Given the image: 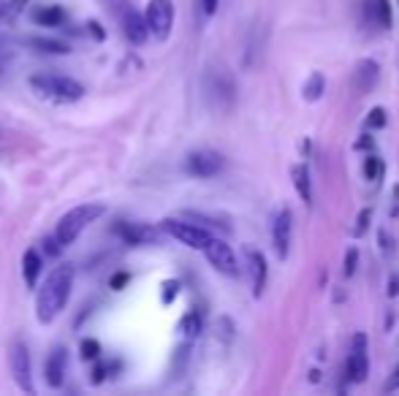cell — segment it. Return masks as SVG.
<instances>
[{
    "label": "cell",
    "mask_w": 399,
    "mask_h": 396,
    "mask_svg": "<svg viewBox=\"0 0 399 396\" xmlns=\"http://www.w3.org/2000/svg\"><path fill=\"white\" fill-rule=\"evenodd\" d=\"M71 288H73V266L71 263H60L47 275L44 285L38 288L35 296V318L38 323H52L60 312L66 310L71 299Z\"/></svg>",
    "instance_id": "cell-1"
},
{
    "label": "cell",
    "mask_w": 399,
    "mask_h": 396,
    "mask_svg": "<svg viewBox=\"0 0 399 396\" xmlns=\"http://www.w3.org/2000/svg\"><path fill=\"white\" fill-rule=\"evenodd\" d=\"M30 87L35 92L60 101V104H73L85 98V85L76 82L73 76H63V73H35L30 76Z\"/></svg>",
    "instance_id": "cell-2"
},
{
    "label": "cell",
    "mask_w": 399,
    "mask_h": 396,
    "mask_svg": "<svg viewBox=\"0 0 399 396\" xmlns=\"http://www.w3.org/2000/svg\"><path fill=\"white\" fill-rule=\"evenodd\" d=\"M104 212H106L104 204H82V207L69 209V212L60 217L57 228H54V236H57V241H60L63 247H69V244H73V241L79 239V234L85 231L87 225L95 223Z\"/></svg>",
    "instance_id": "cell-3"
},
{
    "label": "cell",
    "mask_w": 399,
    "mask_h": 396,
    "mask_svg": "<svg viewBox=\"0 0 399 396\" xmlns=\"http://www.w3.org/2000/svg\"><path fill=\"white\" fill-rule=\"evenodd\" d=\"M160 231L169 234V236L177 239L179 244L191 247V250H204L207 241L212 239V234H209L204 225L191 223V220H185V217H166V220L160 223Z\"/></svg>",
    "instance_id": "cell-4"
},
{
    "label": "cell",
    "mask_w": 399,
    "mask_h": 396,
    "mask_svg": "<svg viewBox=\"0 0 399 396\" xmlns=\"http://www.w3.org/2000/svg\"><path fill=\"white\" fill-rule=\"evenodd\" d=\"M144 22L155 41H166L174 28V3L172 0H150L144 11Z\"/></svg>",
    "instance_id": "cell-5"
},
{
    "label": "cell",
    "mask_w": 399,
    "mask_h": 396,
    "mask_svg": "<svg viewBox=\"0 0 399 396\" xmlns=\"http://www.w3.org/2000/svg\"><path fill=\"white\" fill-rule=\"evenodd\" d=\"M8 366H11V375H14V383L25 394H35L33 385V366H30V353H28V344L25 342H11V350H8Z\"/></svg>",
    "instance_id": "cell-6"
},
{
    "label": "cell",
    "mask_w": 399,
    "mask_h": 396,
    "mask_svg": "<svg viewBox=\"0 0 399 396\" xmlns=\"http://www.w3.org/2000/svg\"><path fill=\"white\" fill-rule=\"evenodd\" d=\"M114 234L120 236L125 244L131 247H150L163 239V231L150 223H131V220H120L114 225Z\"/></svg>",
    "instance_id": "cell-7"
},
{
    "label": "cell",
    "mask_w": 399,
    "mask_h": 396,
    "mask_svg": "<svg viewBox=\"0 0 399 396\" xmlns=\"http://www.w3.org/2000/svg\"><path fill=\"white\" fill-rule=\"evenodd\" d=\"M226 169V160L220 152L215 150H196L185 157V172L198 179H209V176H218V174Z\"/></svg>",
    "instance_id": "cell-8"
},
{
    "label": "cell",
    "mask_w": 399,
    "mask_h": 396,
    "mask_svg": "<svg viewBox=\"0 0 399 396\" xmlns=\"http://www.w3.org/2000/svg\"><path fill=\"white\" fill-rule=\"evenodd\" d=\"M204 256H207V260L220 275L239 277V260L234 256L231 244H226L223 239H215V236H212V239L207 241V247H204Z\"/></svg>",
    "instance_id": "cell-9"
},
{
    "label": "cell",
    "mask_w": 399,
    "mask_h": 396,
    "mask_svg": "<svg viewBox=\"0 0 399 396\" xmlns=\"http://www.w3.org/2000/svg\"><path fill=\"white\" fill-rule=\"evenodd\" d=\"M207 95L209 101L218 106L220 112H226L234 106V95H237V85H234V79L223 73V71H209L207 73Z\"/></svg>",
    "instance_id": "cell-10"
},
{
    "label": "cell",
    "mask_w": 399,
    "mask_h": 396,
    "mask_svg": "<svg viewBox=\"0 0 399 396\" xmlns=\"http://www.w3.org/2000/svg\"><path fill=\"white\" fill-rule=\"evenodd\" d=\"M291 234H294V215H291V209H280L272 220V244H275V253L280 260L288 258Z\"/></svg>",
    "instance_id": "cell-11"
},
{
    "label": "cell",
    "mask_w": 399,
    "mask_h": 396,
    "mask_svg": "<svg viewBox=\"0 0 399 396\" xmlns=\"http://www.w3.org/2000/svg\"><path fill=\"white\" fill-rule=\"evenodd\" d=\"M66 372H69V350L57 344L52 353L47 356V361H44L47 385H49V388H60V385L66 383Z\"/></svg>",
    "instance_id": "cell-12"
},
{
    "label": "cell",
    "mask_w": 399,
    "mask_h": 396,
    "mask_svg": "<svg viewBox=\"0 0 399 396\" xmlns=\"http://www.w3.org/2000/svg\"><path fill=\"white\" fill-rule=\"evenodd\" d=\"M122 33H125V38H128L131 44L141 47V44L150 38L144 14H139L136 8H122Z\"/></svg>",
    "instance_id": "cell-13"
},
{
    "label": "cell",
    "mask_w": 399,
    "mask_h": 396,
    "mask_svg": "<svg viewBox=\"0 0 399 396\" xmlns=\"http://www.w3.org/2000/svg\"><path fill=\"white\" fill-rule=\"evenodd\" d=\"M378 79H381V66L375 63V60H362L359 66H356V76H353V87H356V92H372L375 85H378Z\"/></svg>",
    "instance_id": "cell-14"
},
{
    "label": "cell",
    "mask_w": 399,
    "mask_h": 396,
    "mask_svg": "<svg viewBox=\"0 0 399 396\" xmlns=\"http://www.w3.org/2000/svg\"><path fill=\"white\" fill-rule=\"evenodd\" d=\"M247 263H250V277H253V296L261 299L266 280H269V263L263 258L261 250H247Z\"/></svg>",
    "instance_id": "cell-15"
},
{
    "label": "cell",
    "mask_w": 399,
    "mask_h": 396,
    "mask_svg": "<svg viewBox=\"0 0 399 396\" xmlns=\"http://www.w3.org/2000/svg\"><path fill=\"white\" fill-rule=\"evenodd\" d=\"M291 182H294L299 198L310 207L313 204V174H310V166L307 163H296L291 169Z\"/></svg>",
    "instance_id": "cell-16"
},
{
    "label": "cell",
    "mask_w": 399,
    "mask_h": 396,
    "mask_svg": "<svg viewBox=\"0 0 399 396\" xmlns=\"http://www.w3.org/2000/svg\"><path fill=\"white\" fill-rule=\"evenodd\" d=\"M44 272V258L38 256V250H25L22 256V277L28 288H38V277Z\"/></svg>",
    "instance_id": "cell-17"
},
{
    "label": "cell",
    "mask_w": 399,
    "mask_h": 396,
    "mask_svg": "<svg viewBox=\"0 0 399 396\" xmlns=\"http://www.w3.org/2000/svg\"><path fill=\"white\" fill-rule=\"evenodd\" d=\"M367 19L372 25H378L383 30H388L394 25V17H391V3L388 0H367Z\"/></svg>",
    "instance_id": "cell-18"
},
{
    "label": "cell",
    "mask_w": 399,
    "mask_h": 396,
    "mask_svg": "<svg viewBox=\"0 0 399 396\" xmlns=\"http://www.w3.org/2000/svg\"><path fill=\"white\" fill-rule=\"evenodd\" d=\"M367 375H369V359H367V353H353L350 350V356H347L345 361L347 383H364Z\"/></svg>",
    "instance_id": "cell-19"
},
{
    "label": "cell",
    "mask_w": 399,
    "mask_h": 396,
    "mask_svg": "<svg viewBox=\"0 0 399 396\" xmlns=\"http://www.w3.org/2000/svg\"><path fill=\"white\" fill-rule=\"evenodd\" d=\"M33 22L38 28H60L66 22V11L60 6H41L33 11Z\"/></svg>",
    "instance_id": "cell-20"
},
{
    "label": "cell",
    "mask_w": 399,
    "mask_h": 396,
    "mask_svg": "<svg viewBox=\"0 0 399 396\" xmlns=\"http://www.w3.org/2000/svg\"><path fill=\"white\" fill-rule=\"evenodd\" d=\"M323 90H326V76L315 71V73L307 76V82H304V87H302V98H304L307 104H315V101L323 98Z\"/></svg>",
    "instance_id": "cell-21"
},
{
    "label": "cell",
    "mask_w": 399,
    "mask_h": 396,
    "mask_svg": "<svg viewBox=\"0 0 399 396\" xmlns=\"http://www.w3.org/2000/svg\"><path fill=\"white\" fill-rule=\"evenodd\" d=\"M28 44L41 54H69L71 52V47L66 41H60V38H44V35H41V38H28Z\"/></svg>",
    "instance_id": "cell-22"
},
{
    "label": "cell",
    "mask_w": 399,
    "mask_h": 396,
    "mask_svg": "<svg viewBox=\"0 0 399 396\" xmlns=\"http://www.w3.org/2000/svg\"><path fill=\"white\" fill-rule=\"evenodd\" d=\"M179 334L185 340H196L201 334V315L198 312H188L182 320H179Z\"/></svg>",
    "instance_id": "cell-23"
},
{
    "label": "cell",
    "mask_w": 399,
    "mask_h": 396,
    "mask_svg": "<svg viewBox=\"0 0 399 396\" xmlns=\"http://www.w3.org/2000/svg\"><path fill=\"white\" fill-rule=\"evenodd\" d=\"M383 172H386V166H383V160L381 157H375V155H367L364 157V176L367 179H381Z\"/></svg>",
    "instance_id": "cell-24"
},
{
    "label": "cell",
    "mask_w": 399,
    "mask_h": 396,
    "mask_svg": "<svg viewBox=\"0 0 399 396\" xmlns=\"http://www.w3.org/2000/svg\"><path fill=\"white\" fill-rule=\"evenodd\" d=\"M386 122H388V117H386V109H383V106L369 109V114H367V128H369V131H383Z\"/></svg>",
    "instance_id": "cell-25"
},
{
    "label": "cell",
    "mask_w": 399,
    "mask_h": 396,
    "mask_svg": "<svg viewBox=\"0 0 399 396\" xmlns=\"http://www.w3.org/2000/svg\"><path fill=\"white\" fill-rule=\"evenodd\" d=\"M369 220H372V209L367 207L359 212V217H356V228H353V236H364L367 228H369Z\"/></svg>",
    "instance_id": "cell-26"
},
{
    "label": "cell",
    "mask_w": 399,
    "mask_h": 396,
    "mask_svg": "<svg viewBox=\"0 0 399 396\" xmlns=\"http://www.w3.org/2000/svg\"><path fill=\"white\" fill-rule=\"evenodd\" d=\"M82 359H85V361L101 359V344L95 342V340H85V342H82Z\"/></svg>",
    "instance_id": "cell-27"
},
{
    "label": "cell",
    "mask_w": 399,
    "mask_h": 396,
    "mask_svg": "<svg viewBox=\"0 0 399 396\" xmlns=\"http://www.w3.org/2000/svg\"><path fill=\"white\" fill-rule=\"evenodd\" d=\"M356 266H359V250H356V247H350V250L345 253V269H343L345 277L356 275Z\"/></svg>",
    "instance_id": "cell-28"
},
{
    "label": "cell",
    "mask_w": 399,
    "mask_h": 396,
    "mask_svg": "<svg viewBox=\"0 0 399 396\" xmlns=\"http://www.w3.org/2000/svg\"><path fill=\"white\" fill-rule=\"evenodd\" d=\"M177 293H179V282L177 280H166L163 282V304H172L177 299Z\"/></svg>",
    "instance_id": "cell-29"
},
{
    "label": "cell",
    "mask_w": 399,
    "mask_h": 396,
    "mask_svg": "<svg viewBox=\"0 0 399 396\" xmlns=\"http://www.w3.org/2000/svg\"><path fill=\"white\" fill-rule=\"evenodd\" d=\"M44 250H47V256H60V253H63V244H60V241H57V236H47V239H44Z\"/></svg>",
    "instance_id": "cell-30"
},
{
    "label": "cell",
    "mask_w": 399,
    "mask_h": 396,
    "mask_svg": "<svg viewBox=\"0 0 399 396\" xmlns=\"http://www.w3.org/2000/svg\"><path fill=\"white\" fill-rule=\"evenodd\" d=\"M394 391H399V364L394 366V372L388 375V380H386V394H394Z\"/></svg>",
    "instance_id": "cell-31"
},
{
    "label": "cell",
    "mask_w": 399,
    "mask_h": 396,
    "mask_svg": "<svg viewBox=\"0 0 399 396\" xmlns=\"http://www.w3.org/2000/svg\"><path fill=\"white\" fill-rule=\"evenodd\" d=\"M350 350H353V353H367V334H356Z\"/></svg>",
    "instance_id": "cell-32"
},
{
    "label": "cell",
    "mask_w": 399,
    "mask_h": 396,
    "mask_svg": "<svg viewBox=\"0 0 399 396\" xmlns=\"http://www.w3.org/2000/svg\"><path fill=\"white\" fill-rule=\"evenodd\" d=\"M388 296L391 299L399 296V275H391V280H388Z\"/></svg>",
    "instance_id": "cell-33"
},
{
    "label": "cell",
    "mask_w": 399,
    "mask_h": 396,
    "mask_svg": "<svg viewBox=\"0 0 399 396\" xmlns=\"http://www.w3.org/2000/svg\"><path fill=\"white\" fill-rule=\"evenodd\" d=\"M218 3H220V0H204V14L212 17V14L218 11Z\"/></svg>",
    "instance_id": "cell-34"
},
{
    "label": "cell",
    "mask_w": 399,
    "mask_h": 396,
    "mask_svg": "<svg viewBox=\"0 0 399 396\" xmlns=\"http://www.w3.org/2000/svg\"><path fill=\"white\" fill-rule=\"evenodd\" d=\"M125 282H128V275H117L114 280H112V288H114V291H122Z\"/></svg>",
    "instance_id": "cell-35"
},
{
    "label": "cell",
    "mask_w": 399,
    "mask_h": 396,
    "mask_svg": "<svg viewBox=\"0 0 399 396\" xmlns=\"http://www.w3.org/2000/svg\"><path fill=\"white\" fill-rule=\"evenodd\" d=\"M356 150H372V138L369 136H362L356 141Z\"/></svg>",
    "instance_id": "cell-36"
},
{
    "label": "cell",
    "mask_w": 399,
    "mask_h": 396,
    "mask_svg": "<svg viewBox=\"0 0 399 396\" xmlns=\"http://www.w3.org/2000/svg\"><path fill=\"white\" fill-rule=\"evenodd\" d=\"M378 241H381V250H391V244H388V234H386V231H381V234H378Z\"/></svg>",
    "instance_id": "cell-37"
},
{
    "label": "cell",
    "mask_w": 399,
    "mask_h": 396,
    "mask_svg": "<svg viewBox=\"0 0 399 396\" xmlns=\"http://www.w3.org/2000/svg\"><path fill=\"white\" fill-rule=\"evenodd\" d=\"M391 215H399V185L394 188V209H391Z\"/></svg>",
    "instance_id": "cell-38"
},
{
    "label": "cell",
    "mask_w": 399,
    "mask_h": 396,
    "mask_svg": "<svg viewBox=\"0 0 399 396\" xmlns=\"http://www.w3.org/2000/svg\"><path fill=\"white\" fill-rule=\"evenodd\" d=\"M8 17V0H0V19Z\"/></svg>",
    "instance_id": "cell-39"
},
{
    "label": "cell",
    "mask_w": 399,
    "mask_h": 396,
    "mask_svg": "<svg viewBox=\"0 0 399 396\" xmlns=\"http://www.w3.org/2000/svg\"><path fill=\"white\" fill-rule=\"evenodd\" d=\"M310 383H321V369H310Z\"/></svg>",
    "instance_id": "cell-40"
}]
</instances>
